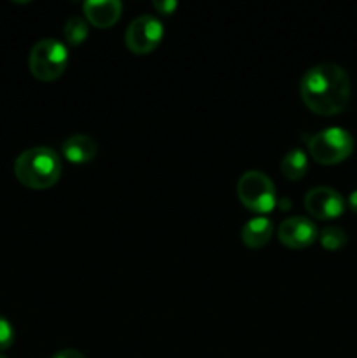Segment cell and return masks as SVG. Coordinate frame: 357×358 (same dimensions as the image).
<instances>
[{"label":"cell","mask_w":357,"mask_h":358,"mask_svg":"<svg viewBox=\"0 0 357 358\" xmlns=\"http://www.w3.org/2000/svg\"><path fill=\"white\" fill-rule=\"evenodd\" d=\"M303 103L318 115H336L346 108L352 94L350 77L336 63L310 66L300 80Z\"/></svg>","instance_id":"6da1fadb"},{"label":"cell","mask_w":357,"mask_h":358,"mask_svg":"<svg viewBox=\"0 0 357 358\" xmlns=\"http://www.w3.org/2000/svg\"><path fill=\"white\" fill-rule=\"evenodd\" d=\"M318 241H321V245L326 250L336 252L345 247L349 236H346V233L340 226H326L324 229L318 231Z\"/></svg>","instance_id":"5bb4252c"},{"label":"cell","mask_w":357,"mask_h":358,"mask_svg":"<svg viewBox=\"0 0 357 358\" xmlns=\"http://www.w3.org/2000/svg\"><path fill=\"white\" fill-rule=\"evenodd\" d=\"M84 17L97 28H108L121 17L122 3L119 0H88L83 6Z\"/></svg>","instance_id":"9c48e42d"},{"label":"cell","mask_w":357,"mask_h":358,"mask_svg":"<svg viewBox=\"0 0 357 358\" xmlns=\"http://www.w3.org/2000/svg\"><path fill=\"white\" fill-rule=\"evenodd\" d=\"M88 31H90V24H88L86 17L80 14H74L63 27V37L69 45H80L88 38Z\"/></svg>","instance_id":"4fadbf2b"},{"label":"cell","mask_w":357,"mask_h":358,"mask_svg":"<svg viewBox=\"0 0 357 358\" xmlns=\"http://www.w3.org/2000/svg\"><path fill=\"white\" fill-rule=\"evenodd\" d=\"M0 358H7V357H4V355H0Z\"/></svg>","instance_id":"d6986e66"},{"label":"cell","mask_w":357,"mask_h":358,"mask_svg":"<svg viewBox=\"0 0 357 358\" xmlns=\"http://www.w3.org/2000/svg\"><path fill=\"white\" fill-rule=\"evenodd\" d=\"M346 205H349V208L352 210L354 213H357V189L349 194V199H346Z\"/></svg>","instance_id":"ac0fdd59"},{"label":"cell","mask_w":357,"mask_h":358,"mask_svg":"<svg viewBox=\"0 0 357 358\" xmlns=\"http://www.w3.org/2000/svg\"><path fill=\"white\" fill-rule=\"evenodd\" d=\"M354 136L346 129L331 126L322 131L315 133L308 140V152L317 163L336 164L352 154Z\"/></svg>","instance_id":"5b68a950"},{"label":"cell","mask_w":357,"mask_h":358,"mask_svg":"<svg viewBox=\"0 0 357 358\" xmlns=\"http://www.w3.org/2000/svg\"><path fill=\"white\" fill-rule=\"evenodd\" d=\"M303 205L304 210H307L310 215H314L315 219L331 220L345 212L346 201L336 189L318 185V187L310 189V191L304 194Z\"/></svg>","instance_id":"52a82bcc"},{"label":"cell","mask_w":357,"mask_h":358,"mask_svg":"<svg viewBox=\"0 0 357 358\" xmlns=\"http://www.w3.org/2000/svg\"><path fill=\"white\" fill-rule=\"evenodd\" d=\"M28 66L31 76L42 83L58 79L69 66V48L58 38H41L31 48Z\"/></svg>","instance_id":"3957f363"},{"label":"cell","mask_w":357,"mask_h":358,"mask_svg":"<svg viewBox=\"0 0 357 358\" xmlns=\"http://www.w3.org/2000/svg\"><path fill=\"white\" fill-rule=\"evenodd\" d=\"M51 358H86V357H84L79 350L63 348V350H59V352H56Z\"/></svg>","instance_id":"e0dca14e"},{"label":"cell","mask_w":357,"mask_h":358,"mask_svg":"<svg viewBox=\"0 0 357 358\" xmlns=\"http://www.w3.org/2000/svg\"><path fill=\"white\" fill-rule=\"evenodd\" d=\"M308 170V157L304 154V150L294 149L287 150L284 154L282 161H280V171L284 173V177L289 178V180H300L304 177Z\"/></svg>","instance_id":"7c38bea8"},{"label":"cell","mask_w":357,"mask_h":358,"mask_svg":"<svg viewBox=\"0 0 357 358\" xmlns=\"http://www.w3.org/2000/svg\"><path fill=\"white\" fill-rule=\"evenodd\" d=\"M62 157L51 147H31L14 161V175L30 189L52 187L62 177Z\"/></svg>","instance_id":"7a4b0ae2"},{"label":"cell","mask_w":357,"mask_h":358,"mask_svg":"<svg viewBox=\"0 0 357 358\" xmlns=\"http://www.w3.org/2000/svg\"><path fill=\"white\" fill-rule=\"evenodd\" d=\"M154 9L160 14H164V16H170L175 9H177L178 3L175 0H154L153 2Z\"/></svg>","instance_id":"2e32d148"},{"label":"cell","mask_w":357,"mask_h":358,"mask_svg":"<svg viewBox=\"0 0 357 358\" xmlns=\"http://www.w3.org/2000/svg\"><path fill=\"white\" fill-rule=\"evenodd\" d=\"M163 23L156 16L142 14V16H136L135 20L130 21L128 28H126V48L135 55H147L160 45V42L163 41Z\"/></svg>","instance_id":"8992f818"},{"label":"cell","mask_w":357,"mask_h":358,"mask_svg":"<svg viewBox=\"0 0 357 358\" xmlns=\"http://www.w3.org/2000/svg\"><path fill=\"white\" fill-rule=\"evenodd\" d=\"M276 236H279L280 243H284L286 247L301 250V248L310 247L317 240L318 231L314 220H310L308 217L293 215L280 222Z\"/></svg>","instance_id":"ba28073f"},{"label":"cell","mask_w":357,"mask_h":358,"mask_svg":"<svg viewBox=\"0 0 357 358\" xmlns=\"http://www.w3.org/2000/svg\"><path fill=\"white\" fill-rule=\"evenodd\" d=\"M62 154L66 157V161L74 164H84L94 159L98 154V143L93 136L77 133V135L69 136L62 143Z\"/></svg>","instance_id":"30bf717a"},{"label":"cell","mask_w":357,"mask_h":358,"mask_svg":"<svg viewBox=\"0 0 357 358\" xmlns=\"http://www.w3.org/2000/svg\"><path fill=\"white\" fill-rule=\"evenodd\" d=\"M238 199L251 212L265 215L276 205V189L272 178L259 170H248L237 182Z\"/></svg>","instance_id":"277c9868"},{"label":"cell","mask_w":357,"mask_h":358,"mask_svg":"<svg viewBox=\"0 0 357 358\" xmlns=\"http://www.w3.org/2000/svg\"><path fill=\"white\" fill-rule=\"evenodd\" d=\"M14 343V329L7 318L0 317V352L10 348Z\"/></svg>","instance_id":"9a60e30c"},{"label":"cell","mask_w":357,"mask_h":358,"mask_svg":"<svg viewBox=\"0 0 357 358\" xmlns=\"http://www.w3.org/2000/svg\"><path fill=\"white\" fill-rule=\"evenodd\" d=\"M275 231L273 222L265 215H255L245 222L241 229V240L245 247L248 248H261L272 240V234Z\"/></svg>","instance_id":"8fae6325"}]
</instances>
